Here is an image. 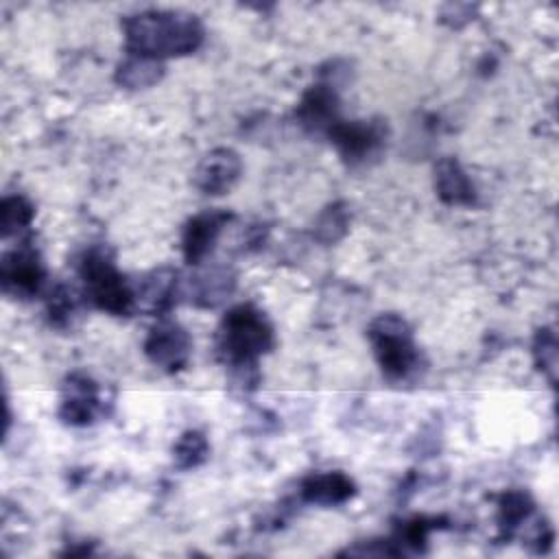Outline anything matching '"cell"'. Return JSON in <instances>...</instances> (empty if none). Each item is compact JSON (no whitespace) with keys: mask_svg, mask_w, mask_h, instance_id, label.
<instances>
[{"mask_svg":"<svg viewBox=\"0 0 559 559\" xmlns=\"http://www.w3.org/2000/svg\"><path fill=\"white\" fill-rule=\"evenodd\" d=\"M127 52H138L164 61L183 57L203 44V24L197 15L183 11L146 9L122 20Z\"/></svg>","mask_w":559,"mask_h":559,"instance_id":"1","label":"cell"},{"mask_svg":"<svg viewBox=\"0 0 559 559\" xmlns=\"http://www.w3.org/2000/svg\"><path fill=\"white\" fill-rule=\"evenodd\" d=\"M275 334L271 321L251 304H240L227 310L216 330L218 358L236 369H255L258 358L271 352Z\"/></svg>","mask_w":559,"mask_h":559,"instance_id":"2","label":"cell"},{"mask_svg":"<svg viewBox=\"0 0 559 559\" xmlns=\"http://www.w3.org/2000/svg\"><path fill=\"white\" fill-rule=\"evenodd\" d=\"M79 275L85 286V297L103 312L127 317L135 310V290L116 269L107 247L94 245L79 258Z\"/></svg>","mask_w":559,"mask_h":559,"instance_id":"3","label":"cell"},{"mask_svg":"<svg viewBox=\"0 0 559 559\" xmlns=\"http://www.w3.org/2000/svg\"><path fill=\"white\" fill-rule=\"evenodd\" d=\"M367 338L389 380H406L419 367V349L408 323L400 314L386 312L376 317L369 323Z\"/></svg>","mask_w":559,"mask_h":559,"instance_id":"4","label":"cell"},{"mask_svg":"<svg viewBox=\"0 0 559 559\" xmlns=\"http://www.w3.org/2000/svg\"><path fill=\"white\" fill-rule=\"evenodd\" d=\"M325 135L347 164H365L382 151L386 124L380 120H336Z\"/></svg>","mask_w":559,"mask_h":559,"instance_id":"5","label":"cell"},{"mask_svg":"<svg viewBox=\"0 0 559 559\" xmlns=\"http://www.w3.org/2000/svg\"><path fill=\"white\" fill-rule=\"evenodd\" d=\"M190 352L192 338L188 330L173 319H159L144 338L146 358L168 373L183 369L188 365Z\"/></svg>","mask_w":559,"mask_h":559,"instance_id":"6","label":"cell"},{"mask_svg":"<svg viewBox=\"0 0 559 559\" xmlns=\"http://www.w3.org/2000/svg\"><path fill=\"white\" fill-rule=\"evenodd\" d=\"M46 280V271L37 249L28 242L20 245L2 255L0 262V284L7 295L28 299L35 297Z\"/></svg>","mask_w":559,"mask_h":559,"instance_id":"7","label":"cell"},{"mask_svg":"<svg viewBox=\"0 0 559 559\" xmlns=\"http://www.w3.org/2000/svg\"><path fill=\"white\" fill-rule=\"evenodd\" d=\"M103 408L100 389L87 373H70L61 389L59 417L68 426L92 424Z\"/></svg>","mask_w":559,"mask_h":559,"instance_id":"8","label":"cell"},{"mask_svg":"<svg viewBox=\"0 0 559 559\" xmlns=\"http://www.w3.org/2000/svg\"><path fill=\"white\" fill-rule=\"evenodd\" d=\"M240 173H242L240 155L234 148L218 146L201 157V162L194 168L192 183L203 194H225L227 190L234 188Z\"/></svg>","mask_w":559,"mask_h":559,"instance_id":"9","label":"cell"},{"mask_svg":"<svg viewBox=\"0 0 559 559\" xmlns=\"http://www.w3.org/2000/svg\"><path fill=\"white\" fill-rule=\"evenodd\" d=\"M234 216L225 210H205L194 214L181 234V253L188 264H201L205 255L214 249L223 227L231 221Z\"/></svg>","mask_w":559,"mask_h":559,"instance_id":"10","label":"cell"},{"mask_svg":"<svg viewBox=\"0 0 559 559\" xmlns=\"http://www.w3.org/2000/svg\"><path fill=\"white\" fill-rule=\"evenodd\" d=\"M297 120L312 131H328L338 118V92L334 83L321 81L310 85L299 105H297Z\"/></svg>","mask_w":559,"mask_h":559,"instance_id":"11","label":"cell"},{"mask_svg":"<svg viewBox=\"0 0 559 559\" xmlns=\"http://www.w3.org/2000/svg\"><path fill=\"white\" fill-rule=\"evenodd\" d=\"M236 288V273L229 266H207L197 271L188 284L190 304L197 308L221 306Z\"/></svg>","mask_w":559,"mask_h":559,"instance_id":"12","label":"cell"},{"mask_svg":"<svg viewBox=\"0 0 559 559\" xmlns=\"http://www.w3.org/2000/svg\"><path fill=\"white\" fill-rule=\"evenodd\" d=\"M435 190L445 205L469 207L476 203V188L454 157H441L435 164Z\"/></svg>","mask_w":559,"mask_h":559,"instance_id":"13","label":"cell"},{"mask_svg":"<svg viewBox=\"0 0 559 559\" xmlns=\"http://www.w3.org/2000/svg\"><path fill=\"white\" fill-rule=\"evenodd\" d=\"M299 493L310 504L334 507L347 502L356 493V485L343 472H317L301 480Z\"/></svg>","mask_w":559,"mask_h":559,"instance_id":"14","label":"cell"},{"mask_svg":"<svg viewBox=\"0 0 559 559\" xmlns=\"http://www.w3.org/2000/svg\"><path fill=\"white\" fill-rule=\"evenodd\" d=\"M135 290V308L140 306L146 312L164 314L173 304L177 295V271L162 266L148 273Z\"/></svg>","mask_w":559,"mask_h":559,"instance_id":"15","label":"cell"},{"mask_svg":"<svg viewBox=\"0 0 559 559\" xmlns=\"http://www.w3.org/2000/svg\"><path fill=\"white\" fill-rule=\"evenodd\" d=\"M164 76V61L144 57L138 52H127L124 59L116 66V83L127 90H142L151 87Z\"/></svg>","mask_w":559,"mask_h":559,"instance_id":"16","label":"cell"},{"mask_svg":"<svg viewBox=\"0 0 559 559\" xmlns=\"http://www.w3.org/2000/svg\"><path fill=\"white\" fill-rule=\"evenodd\" d=\"M35 216V207L22 194H9L0 203V231L2 238H9L31 225Z\"/></svg>","mask_w":559,"mask_h":559,"instance_id":"17","label":"cell"},{"mask_svg":"<svg viewBox=\"0 0 559 559\" xmlns=\"http://www.w3.org/2000/svg\"><path fill=\"white\" fill-rule=\"evenodd\" d=\"M207 454H210V443L205 435L199 430L183 432L173 445V461L179 469L199 467L207 459Z\"/></svg>","mask_w":559,"mask_h":559,"instance_id":"18","label":"cell"},{"mask_svg":"<svg viewBox=\"0 0 559 559\" xmlns=\"http://www.w3.org/2000/svg\"><path fill=\"white\" fill-rule=\"evenodd\" d=\"M533 513V500L524 491H507L498 502V522L500 528L513 533L522 522Z\"/></svg>","mask_w":559,"mask_h":559,"instance_id":"19","label":"cell"},{"mask_svg":"<svg viewBox=\"0 0 559 559\" xmlns=\"http://www.w3.org/2000/svg\"><path fill=\"white\" fill-rule=\"evenodd\" d=\"M347 225H349V212L345 210V205L332 203L319 214L314 223V238L325 245L336 242L347 231Z\"/></svg>","mask_w":559,"mask_h":559,"instance_id":"20","label":"cell"},{"mask_svg":"<svg viewBox=\"0 0 559 559\" xmlns=\"http://www.w3.org/2000/svg\"><path fill=\"white\" fill-rule=\"evenodd\" d=\"M76 295L72 293V288H68V286H63V284H59L52 293H50V297H48V314H50V321L55 323V325H66L70 319H72V314L76 312Z\"/></svg>","mask_w":559,"mask_h":559,"instance_id":"21","label":"cell"},{"mask_svg":"<svg viewBox=\"0 0 559 559\" xmlns=\"http://www.w3.org/2000/svg\"><path fill=\"white\" fill-rule=\"evenodd\" d=\"M533 354H535V362L539 365V369L548 371V376L552 380L555 378V362H557V343H555L552 330L544 328V330L537 332Z\"/></svg>","mask_w":559,"mask_h":559,"instance_id":"22","label":"cell"}]
</instances>
